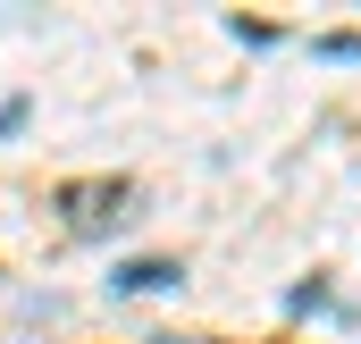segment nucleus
Listing matches in <instances>:
<instances>
[{"label": "nucleus", "instance_id": "nucleus-1", "mask_svg": "<svg viewBox=\"0 0 361 344\" xmlns=\"http://www.w3.org/2000/svg\"><path fill=\"white\" fill-rule=\"evenodd\" d=\"M118 285H126V294H160V285H177V269H169V260H126Z\"/></svg>", "mask_w": 361, "mask_h": 344}, {"label": "nucleus", "instance_id": "nucleus-2", "mask_svg": "<svg viewBox=\"0 0 361 344\" xmlns=\"http://www.w3.org/2000/svg\"><path fill=\"white\" fill-rule=\"evenodd\" d=\"M17 118H25V101H0V135H8V126H17Z\"/></svg>", "mask_w": 361, "mask_h": 344}]
</instances>
